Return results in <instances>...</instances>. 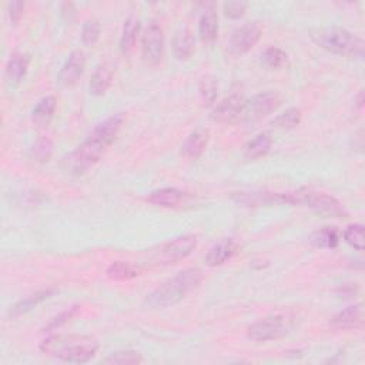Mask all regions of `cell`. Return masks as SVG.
<instances>
[{
    "instance_id": "cell-14",
    "label": "cell",
    "mask_w": 365,
    "mask_h": 365,
    "mask_svg": "<svg viewBox=\"0 0 365 365\" xmlns=\"http://www.w3.org/2000/svg\"><path fill=\"white\" fill-rule=\"evenodd\" d=\"M125 123V113H116L103 120L102 123L97 125L94 130L91 132V136L96 139L102 140L105 144H107L109 148L114 143L117 139V134Z\"/></svg>"
},
{
    "instance_id": "cell-28",
    "label": "cell",
    "mask_w": 365,
    "mask_h": 365,
    "mask_svg": "<svg viewBox=\"0 0 365 365\" xmlns=\"http://www.w3.org/2000/svg\"><path fill=\"white\" fill-rule=\"evenodd\" d=\"M301 121V112L300 109H288L285 110L283 114L277 116L273 121V126H276L277 129H281V130H291L294 129L300 125Z\"/></svg>"
},
{
    "instance_id": "cell-35",
    "label": "cell",
    "mask_w": 365,
    "mask_h": 365,
    "mask_svg": "<svg viewBox=\"0 0 365 365\" xmlns=\"http://www.w3.org/2000/svg\"><path fill=\"white\" fill-rule=\"evenodd\" d=\"M52 152H53L52 141L48 139H39L33 145L32 156L39 163H47L52 156Z\"/></svg>"
},
{
    "instance_id": "cell-19",
    "label": "cell",
    "mask_w": 365,
    "mask_h": 365,
    "mask_svg": "<svg viewBox=\"0 0 365 365\" xmlns=\"http://www.w3.org/2000/svg\"><path fill=\"white\" fill-rule=\"evenodd\" d=\"M184 191L175 188V187H166V188H159L152 191L149 196H148V202L159 206V207H164V208H173L181 204V202L184 200Z\"/></svg>"
},
{
    "instance_id": "cell-18",
    "label": "cell",
    "mask_w": 365,
    "mask_h": 365,
    "mask_svg": "<svg viewBox=\"0 0 365 365\" xmlns=\"http://www.w3.org/2000/svg\"><path fill=\"white\" fill-rule=\"evenodd\" d=\"M57 293L56 288H46L42 291H37V293L20 300L19 303H16L10 310H9V317L12 319H17L20 315L26 314L29 311H32L35 307H37L40 303L48 300L51 297H53Z\"/></svg>"
},
{
    "instance_id": "cell-8",
    "label": "cell",
    "mask_w": 365,
    "mask_h": 365,
    "mask_svg": "<svg viewBox=\"0 0 365 365\" xmlns=\"http://www.w3.org/2000/svg\"><path fill=\"white\" fill-rule=\"evenodd\" d=\"M141 52L144 62L159 66L164 56V32L157 21H150L143 33Z\"/></svg>"
},
{
    "instance_id": "cell-37",
    "label": "cell",
    "mask_w": 365,
    "mask_h": 365,
    "mask_svg": "<svg viewBox=\"0 0 365 365\" xmlns=\"http://www.w3.org/2000/svg\"><path fill=\"white\" fill-rule=\"evenodd\" d=\"M24 12V2H12L9 3L8 9V16L12 24H17L23 16Z\"/></svg>"
},
{
    "instance_id": "cell-29",
    "label": "cell",
    "mask_w": 365,
    "mask_h": 365,
    "mask_svg": "<svg viewBox=\"0 0 365 365\" xmlns=\"http://www.w3.org/2000/svg\"><path fill=\"white\" fill-rule=\"evenodd\" d=\"M143 355L134 350H126V351H117L110 354L106 359H103V364H118V365H136L141 364Z\"/></svg>"
},
{
    "instance_id": "cell-9",
    "label": "cell",
    "mask_w": 365,
    "mask_h": 365,
    "mask_svg": "<svg viewBox=\"0 0 365 365\" xmlns=\"http://www.w3.org/2000/svg\"><path fill=\"white\" fill-rule=\"evenodd\" d=\"M246 105L247 100L244 96L241 93H231L213 109L211 118L222 125L237 123L244 118Z\"/></svg>"
},
{
    "instance_id": "cell-30",
    "label": "cell",
    "mask_w": 365,
    "mask_h": 365,
    "mask_svg": "<svg viewBox=\"0 0 365 365\" xmlns=\"http://www.w3.org/2000/svg\"><path fill=\"white\" fill-rule=\"evenodd\" d=\"M287 62V53L280 47L265 48L261 55V63L269 69H280Z\"/></svg>"
},
{
    "instance_id": "cell-21",
    "label": "cell",
    "mask_w": 365,
    "mask_h": 365,
    "mask_svg": "<svg viewBox=\"0 0 365 365\" xmlns=\"http://www.w3.org/2000/svg\"><path fill=\"white\" fill-rule=\"evenodd\" d=\"M30 56L26 53H13L6 66V80L10 84H19L28 75Z\"/></svg>"
},
{
    "instance_id": "cell-1",
    "label": "cell",
    "mask_w": 365,
    "mask_h": 365,
    "mask_svg": "<svg viewBox=\"0 0 365 365\" xmlns=\"http://www.w3.org/2000/svg\"><path fill=\"white\" fill-rule=\"evenodd\" d=\"M39 348L43 354L69 364H86L96 357L100 344L86 334H52L43 339Z\"/></svg>"
},
{
    "instance_id": "cell-15",
    "label": "cell",
    "mask_w": 365,
    "mask_h": 365,
    "mask_svg": "<svg viewBox=\"0 0 365 365\" xmlns=\"http://www.w3.org/2000/svg\"><path fill=\"white\" fill-rule=\"evenodd\" d=\"M362 321H364L362 305L357 304V305L347 307L346 310L335 314L334 317H332V320H331V326L335 330L348 331V330L361 328L362 327Z\"/></svg>"
},
{
    "instance_id": "cell-12",
    "label": "cell",
    "mask_w": 365,
    "mask_h": 365,
    "mask_svg": "<svg viewBox=\"0 0 365 365\" xmlns=\"http://www.w3.org/2000/svg\"><path fill=\"white\" fill-rule=\"evenodd\" d=\"M84 67H86L84 53L82 51L71 52L59 73V83L63 87L75 86L83 76Z\"/></svg>"
},
{
    "instance_id": "cell-31",
    "label": "cell",
    "mask_w": 365,
    "mask_h": 365,
    "mask_svg": "<svg viewBox=\"0 0 365 365\" xmlns=\"http://www.w3.org/2000/svg\"><path fill=\"white\" fill-rule=\"evenodd\" d=\"M217 94H218L217 80L211 76L203 78L200 82V96L204 106H213L217 100Z\"/></svg>"
},
{
    "instance_id": "cell-4",
    "label": "cell",
    "mask_w": 365,
    "mask_h": 365,
    "mask_svg": "<svg viewBox=\"0 0 365 365\" xmlns=\"http://www.w3.org/2000/svg\"><path fill=\"white\" fill-rule=\"evenodd\" d=\"M107 149V144L90 134L79 148L67 157L66 167L73 175H83L102 159Z\"/></svg>"
},
{
    "instance_id": "cell-22",
    "label": "cell",
    "mask_w": 365,
    "mask_h": 365,
    "mask_svg": "<svg viewBox=\"0 0 365 365\" xmlns=\"http://www.w3.org/2000/svg\"><path fill=\"white\" fill-rule=\"evenodd\" d=\"M271 148H273V137L270 133L264 132L257 134L251 141H249V144L246 145L244 156L249 160H258L269 154Z\"/></svg>"
},
{
    "instance_id": "cell-5",
    "label": "cell",
    "mask_w": 365,
    "mask_h": 365,
    "mask_svg": "<svg viewBox=\"0 0 365 365\" xmlns=\"http://www.w3.org/2000/svg\"><path fill=\"white\" fill-rule=\"evenodd\" d=\"M297 203L307 204L314 213H317L326 218H346L348 217V211L339 203L335 197L330 194L315 191L311 188H303L296 193Z\"/></svg>"
},
{
    "instance_id": "cell-2",
    "label": "cell",
    "mask_w": 365,
    "mask_h": 365,
    "mask_svg": "<svg viewBox=\"0 0 365 365\" xmlns=\"http://www.w3.org/2000/svg\"><path fill=\"white\" fill-rule=\"evenodd\" d=\"M203 281V273L199 269H186L175 277L159 285L144 300V307L149 310H161L179 304Z\"/></svg>"
},
{
    "instance_id": "cell-6",
    "label": "cell",
    "mask_w": 365,
    "mask_h": 365,
    "mask_svg": "<svg viewBox=\"0 0 365 365\" xmlns=\"http://www.w3.org/2000/svg\"><path fill=\"white\" fill-rule=\"evenodd\" d=\"M291 330V324L284 315H270L254 324L247 330V337L254 343L274 341L285 337Z\"/></svg>"
},
{
    "instance_id": "cell-26",
    "label": "cell",
    "mask_w": 365,
    "mask_h": 365,
    "mask_svg": "<svg viewBox=\"0 0 365 365\" xmlns=\"http://www.w3.org/2000/svg\"><path fill=\"white\" fill-rule=\"evenodd\" d=\"M141 29L140 20L137 17H129L125 23L123 33H121L120 37V51L123 53H130L137 42L139 33Z\"/></svg>"
},
{
    "instance_id": "cell-33",
    "label": "cell",
    "mask_w": 365,
    "mask_h": 365,
    "mask_svg": "<svg viewBox=\"0 0 365 365\" xmlns=\"http://www.w3.org/2000/svg\"><path fill=\"white\" fill-rule=\"evenodd\" d=\"M344 240L358 251L364 250V227L362 224H351L344 231Z\"/></svg>"
},
{
    "instance_id": "cell-13",
    "label": "cell",
    "mask_w": 365,
    "mask_h": 365,
    "mask_svg": "<svg viewBox=\"0 0 365 365\" xmlns=\"http://www.w3.org/2000/svg\"><path fill=\"white\" fill-rule=\"evenodd\" d=\"M238 246L233 238H223L208 250L204 262L208 267H220L237 254Z\"/></svg>"
},
{
    "instance_id": "cell-3",
    "label": "cell",
    "mask_w": 365,
    "mask_h": 365,
    "mask_svg": "<svg viewBox=\"0 0 365 365\" xmlns=\"http://www.w3.org/2000/svg\"><path fill=\"white\" fill-rule=\"evenodd\" d=\"M312 42L324 51L346 57L362 59L365 53V43L361 37L343 28H323L314 30L311 35Z\"/></svg>"
},
{
    "instance_id": "cell-25",
    "label": "cell",
    "mask_w": 365,
    "mask_h": 365,
    "mask_svg": "<svg viewBox=\"0 0 365 365\" xmlns=\"http://www.w3.org/2000/svg\"><path fill=\"white\" fill-rule=\"evenodd\" d=\"M339 240H341V235H339L337 227L319 229L310 237V242L317 249H335L339 244Z\"/></svg>"
},
{
    "instance_id": "cell-39",
    "label": "cell",
    "mask_w": 365,
    "mask_h": 365,
    "mask_svg": "<svg viewBox=\"0 0 365 365\" xmlns=\"http://www.w3.org/2000/svg\"><path fill=\"white\" fill-rule=\"evenodd\" d=\"M362 106H364V93L359 91V94L357 97V107L358 109H362Z\"/></svg>"
},
{
    "instance_id": "cell-38",
    "label": "cell",
    "mask_w": 365,
    "mask_h": 365,
    "mask_svg": "<svg viewBox=\"0 0 365 365\" xmlns=\"http://www.w3.org/2000/svg\"><path fill=\"white\" fill-rule=\"evenodd\" d=\"M357 293H358L357 284H346L343 287H339L337 291V294L341 299H353L357 296Z\"/></svg>"
},
{
    "instance_id": "cell-27",
    "label": "cell",
    "mask_w": 365,
    "mask_h": 365,
    "mask_svg": "<svg viewBox=\"0 0 365 365\" xmlns=\"http://www.w3.org/2000/svg\"><path fill=\"white\" fill-rule=\"evenodd\" d=\"M106 276L110 280L116 281H129L140 276V271L136 269L134 265L123 261H116L110 264L106 270Z\"/></svg>"
},
{
    "instance_id": "cell-17",
    "label": "cell",
    "mask_w": 365,
    "mask_h": 365,
    "mask_svg": "<svg viewBox=\"0 0 365 365\" xmlns=\"http://www.w3.org/2000/svg\"><path fill=\"white\" fill-rule=\"evenodd\" d=\"M199 35L203 43L211 44L218 37V16L213 3L206 6L199 23Z\"/></svg>"
},
{
    "instance_id": "cell-10",
    "label": "cell",
    "mask_w": 365,
    "mask_h": 365,
    "mask_svg": "<svg viewBox=\"0 0 365 365\" xmlns=\"http://www.w3.org/2000/svg\"><path fill=\"white\" fill-rule=\"evenodd\" d=\"M281 105V96L276 91H262L247 100L244 118L247 121H257L274 113Z\"/></svg>"
},
{
    "instance_id": "cell-24",
    "label": "cell",
    "mask_w": 365,
    "mask_h": 365,
    "mask_svg": "<svg viewBox=\"0 0 365 365\" xmlns=\"http://www.w3.org/2000/svg\"><path fill=\"white\" fill-rule=\"evenodd\" d=\"M112 82H113V70L103 64V66H99L91 76V80H90V93L93 96H103L112 86Z\"/></svg>"
},
{
    "instance_id": "cell-11",
    "label": "cell",
    "mask_w": 365,
    "mask_h": 365,
    "mask_svg": "<svg viewBox=\"0 0 365 365\" xmlns=\"http://www.w3.org/2000/svg\"><path fill=\"white\" fill-rule=\"evenodd\" d=\"M262 28L257 21H249L235 29L230 39V52L235 56L246 55L260 42Z\"/></svg>"
},
{
    "instance_id": "cell-23",
    "label": "cell",
    "mask_w": 365,
    "mask_h": 365,
    "mask_svg": "<svg viewBox=\"0 0 365 365\" xmlns=\"http://www.w3.org/2000/svg\"><path fill=\"white\" fill-rule=\"evenodd\" d=\"M173 53L177 60H188L194 53V37L188 29H180L173 37Z\"/></svg>"
},
{
    "instance_id": "cell-16",
    "label": "cell",
    "mask_w": 365,
    "mask_h": 365,
    "mask_svg": "<svg viewBox=\"0 0 365 365\" xmlns=\"http://www.w3.org/2000/svg\"><path fill=\"white\" fill-rule=\"evenodd\" d=\"M210 141V130L208 129H197L194 130L183 144V154L187 159L197 160L203 156Z\"/></svg>"
},
{
    "instance_id": "cell-34",
    "label": "cell",
    "mask_w": 365,
    "mask_h": 365,
    "mask_svg": "<svg viewBox=\"0 0 365 365\" xmlns=\"http://www.w3.org/2000/svg\"><path fill=\"white\" fill-rule=\"evenodd\" d=\"M79 312V307H71L63 312H60L57 317H55L53 320H51V323H48L46 327H44V332H52V331H56L59 328H62L63 326L69 324L73 319L76 317V314Z\"/></svg>"
},
{
    "instance_id": "cell-36",
    "label": "cell",
    "mask_w": 365,
    "mask_h": 365,
    "mask_svg": "<svg viewBox=\"0 0 365 365\" xmlns=\"http://www.w3.org/2000/svg\"><path fill=\"white\" fill-rule=\"evenodd\" d=\"M247 10V3L244 2H229L224 3V15L230 19H240L244 16Z\"/></svg>"
},
{
    "instance_id": "cell-7",
    "label": "cell",
    "mask_w": 365,
    "mask_h": 365,
    "mask_svg": "<svg viewBox=\"0 0 365 365\" xmlns=\"http://www.w3.org/2000/svg\"><path fill=\"white\" fill-rule=\"evenodd\" d=\"M197 235L187 234L163 244L154 256L156 264H176L187 258L197 247Z\"/></svg>"
},
{
    "instance_id": "cell-32",
    "label": "cell",
    "mask_w": 365,
    "mask_h": 365,
    "mask_svg": "<svg viewBox=\"0 0 365 365\" xmlns=\"http://www.w3.org/2000/svg\"><path fill=\"white\" fill-rule=\"evenodd\" d=\"M102 26L97 19H89L82 28V42L87 46H93L100 39Z\"/></svg>"
},
{
    "instance_id": "cell-20",
    "label": "cell",
    "mask_w": 365,
    "mask_h": 365,
    "mask_svg": "<svg viewBox=\"0 0 365 365\" xmlns=\"http://www.w3.org/2000/svg\"><path fill=\"white\" fill-rule=\"evenodd\" d=\"M57 107V100L55 96H46L36 105L32 112V121L37 129H44L51 123Z\"/></svg>"
}]
</instances>
